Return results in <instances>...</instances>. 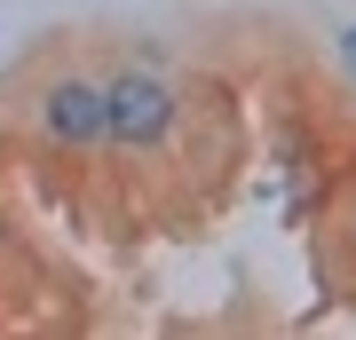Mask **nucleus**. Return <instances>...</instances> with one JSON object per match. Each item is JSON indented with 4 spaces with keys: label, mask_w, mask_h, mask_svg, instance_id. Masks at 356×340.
Instances as JSON below:
<instances>
[{
    "label": "nucleus",
    "mask_w": 356,
    "mask_h": 340,
    "mask_svg": "<svg viewBox=\"0 0 356 340\" xmlns=\"http://www.w3.org/2000/svg\"><path fill=\"white\" fill-rule=\"evenodd\" d=\"M95 63H103V166L111 175H151L175 151L182 119H191V88L143 40H111V48H95Z\"/></svg>",
    "instance_id": "f257e3e1"
},
{
    "label": "nucleus",
    "mask_w": 356,
    "mask_h": 340,
    "mask_svg": "<svg viewBox=\"0 0 356 340\" xmlns=\"http://www.w3.org/2000/svg\"><path fill=\"white\" fill-rule=\"evenodd\" d=\"M16 127L48 166H103V63L95 48H40L16 88Z\"/></svg>",
    "instance_id": "f03ea898"
},
{
    "label": "nucleus",
    "mask_w": 356,
    "mask_h": 340,
    "mask_svg": "<svg viewBox=\"0 0 356 340\" xmlns=\"http://www.w3.org/2000/svg\"><path fill=\"white\" fill-rule=\"evenodd\" d=\"M332 253H341V261H348V285H356V182H348L341 214H332Z\"/></svg>",
    "instance_id": "7ed1b4c3"
},
{
    "label": "nucleus",
    "mask_w": 356,
    "mask_h": 340,
    "mask_svg": "<svg viewBox=\"0 0 356 340\" xmlns=\"http://www.w3.org/2000/svg\"><path fill=\"white\" fill-rule=\"evenodd\" d=\"M341 63H348V72H356V24L341 32Z\"/></svg>",
    "instance_id": "20e7f679"
}]
</instances>
